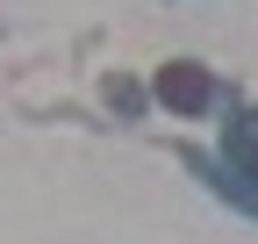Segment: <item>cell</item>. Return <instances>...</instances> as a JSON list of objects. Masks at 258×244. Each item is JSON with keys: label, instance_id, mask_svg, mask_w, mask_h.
<instances>
[{"label": "cell", "instance_id": "1", "mask_svg": "<svg viewBox=\"0 0 258 244\" xmlns=\"http://www.w3.org/2000/svg\"><path fill=\"white\" fill-rule=\"evenodd\" d=\"M158 101L179 108V115H201V108L215 101V79H208L201 65H186V57H172V65L158 72Z\"/></svg>", "mask_w": 258, "mask_h": 244}, {"label": "cell", "instance_id": "2", "mask_svg": "<svg viewBox=\"0 0 258 244\" xmlns=\"http://www.w3.org/2000/svg\"><path fill=\"white\" fill-rule=\"evenodd\" d=\"M230 165H237L244 179H258V108H244V115L230 122Z\"/></svg>", "mask_w": 258, "mask_h": 244}]
</instances>
